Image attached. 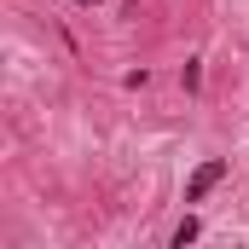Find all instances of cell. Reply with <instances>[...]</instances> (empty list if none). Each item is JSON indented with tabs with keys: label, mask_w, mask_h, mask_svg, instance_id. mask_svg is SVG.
<instances>
[{
	"label": "cell",
	"mask_w": 249,
	"mask_h": 249,
	"mask_svg": "<svg viewBox=\"0 0 249 249\" xmlns=\"http://www.w3.org/2000/svg\"><path fill=\"white\" fill-rule=\"evenodd\" d=\"M226 180V157H209V162H197V174L186 180V203H203L209 191Z\"/></svg>",
	"instance_id": "1"
},
{
	"label": "cell",
	"mask_w": 249,
	"mask_h": 249,
	"mask_svg": "<svg viewBox=\"0 0 249 249\" xmlns=\"http://www.w3.org/2000/svg\"><path fill=\"white\" fill-rule=\"evenodd\" d=\"M197 238H203V220H197V214H186V220L174 226V249H186V244H197Z\"/></svg>",
	"instance_id": "2"
},
{
	"label": "cell",
	"mask_w": 249,
	"mask_h": 249,
	"mask_svg": "<svg viewBox=\"0 0 249 249\" xmlns=\"http://www.w3.org/2000/svg\"><path fill=\"white\" fill-rule=\"evenodd\" d=\"M180 81H186V93H197V81H203V64L191 58V64H186V70H180Z\"/></svg>",
	"instance_id": "3"
}]
</instances>
